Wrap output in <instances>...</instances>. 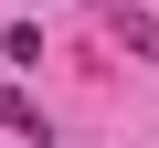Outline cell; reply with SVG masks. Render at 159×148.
Masks as SVG:
<instances>
[{"label": "cell", "mask_w": 159, "mask_h": 148, "mask_svg": "<svg viewBox=\"0 0 159 148\" xmlns=\"http://www.w3.org/2000/svg\"><path fill=\"white\" fill-rule=\"evenodd\" d=\"M117 42H127V53H148V63H159V11H117Z\"/></svg>", "instance_id": "7a4b0ae2"}, {"label": "cell", "mask_w": 159, "mask_h": 148, "mask_svg": "<svg viewBox=\"0 0 159 148\" xmlns=\"http://www.w3.org/2000/svg\"><path fill=\"white\" fill-rule=\"evenodd\" d=\"M0 137H32V148H53V116H43L21 85H0Z\"/></svg>", "instance_id": "6da1fadb"}]
</instances>
